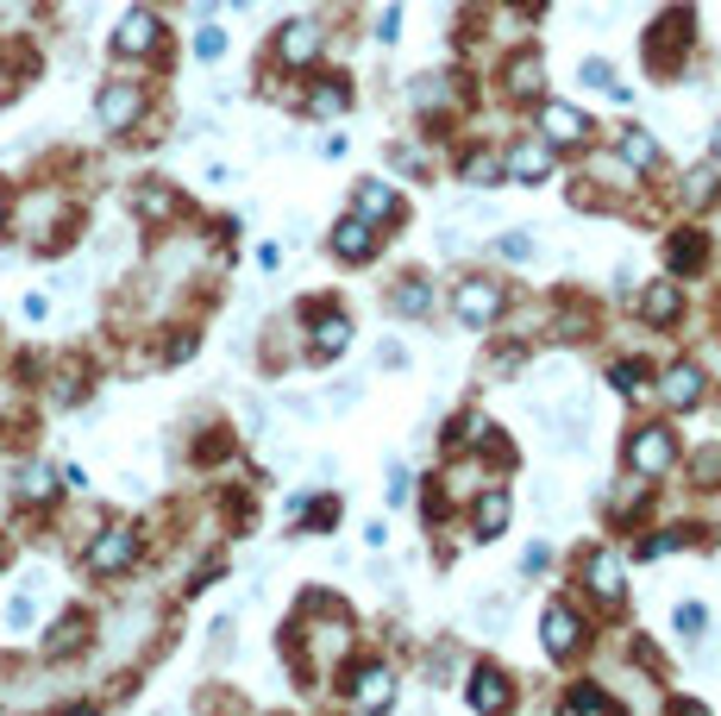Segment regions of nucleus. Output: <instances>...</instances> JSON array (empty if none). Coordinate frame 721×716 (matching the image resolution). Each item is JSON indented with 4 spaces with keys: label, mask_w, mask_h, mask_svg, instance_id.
Returning <instances> with one entry per match:
<instances>
[{
    "label": "nucleus",
    "mask_w": 721,
    "mask_h": 716,
    "mask_svg": "<svg viewBox=\"0 0 721 716\" xmlns=\"http://www.w3.org/2000/svg\"><path fill=\"white\" fill-rule=\"evenodd\" d=\"M139 553H145V535L132 522H107V528H95V535L82 540V572L107 585V578H125L139 565Z\"/></svg>",
    "instance_id": "f257e3e1"
},
{
    "label": "nucleus",
    "mask_w": 721,
    "mask_h": 716,
    "mask_svg": "<svg viewBox=\"0 0 721 716\" xmlns=\"http://www.w3.org/2000/svg\"><path fill=\"white\" fill-rule=\"evenodd\" d=\"M95 120L100 132H132L139 120H145V82H132V76H113V82H100L95 88Z\"/></svg>",
    "instance_id": "f03ea898"
},
{
    "label": "nucleus",
    "mask_w": 721,
    "mask_h": 716,
    "mask_svg": "<svg viewBox=\"0 0 721 716\" xmlns=\"http://www.w3.org/2000/svg\"><path fill=\"white\" fill-rule=\"evenodd\" d=\"M113 57H125V63H139V57H157V45H164V20H157V7H125L120 20H113Z\"/></svg>",
    "instance_id": "7ed1b4c3"
},
{
    "label": "nucleus",
    "mask_w": 721,
    "mask_h": 716,
    "mask_svg": "<svg viewBox=\"0 0 721 716\" xmlns=\"http://www.w3.org/2000/svg\"><path fill=\"white\" fill-rule=\"evenodd\" d=\"M672 460H677V440H672V428H634L627 434V465L640 472V478H659V472H672Z\"/></svg>",
    "instance_id": "20e7f679"
},
{
    "label": "nucleus",
    "mask_w": 721,
    "mask_h": 716,
    "mask_svg": "<svg viewBox=\"0 0 721 716\" xmlns=\"http://www.w3.org/2000/svg\"><path fill=\"white\" fill-rule=\"evenodd\" d=\"M176 214H182V195H176L170 182H157V177L132 182V220L139 227H170Z\"/></svg>",
    "instance_id": "39448f33"
},
{
    "label": "nucleus",
    "mask_w": 721,
    "mask_h": 716,
    "mask_svg": "<svg viewBox=\"0 0 721 716\" xmlns=\"http://www.w3.org/2000/svg\"><path fill=\"white\" fill-rule=\"evenodd\" d=\"M88 635H95V622H88V616L82 610H63L57 616V622H50V635L38 641V660H75V654H82V647H88Z\"/></svg>",
    "instance_id": "423d86ee"
},
{
    "label": "nucleus",
    "mask_w": 721,
    "mask_h": 716,
    "mask_svg": "<svg viewBox=\"0 0 721 716\" xmlns=\"http://www.w3.org/2000/svg\"><path fill=\"white\" fill-rule=\"evenodd\" d=\"M57 497H63V478H57L50 465H20V472H13V503H20V510H50Z\"/></svg>",
    "instance_id": "0eeeda50"
},
{
    "label": "nucleus",
    "mask_w": 721,
    "mask_h": 716,
    "mask_svg": "<svg viewBox=\"0 0 721 716\" xmlns=\"http://www.w3.org/2000/svg\"><path fill=\"white\" fill-rule=\"evenodd\" d=\"M496 314H502V283H483V277L458 283V321H465L471 333H483Z\"/></svg>",
    "instance_id": "6e6552de"
},
{
    "label": "nucleus",
    "mask_w": 721,
    "mask_h": 716,
    "mask_svg": "<svg viewBox=\"0 0 721 716\" xmlns=\"http://www.w3.org/2000/svg\"><path fill=\"white\" fill-rule=\"evenodd\" d=\"M276 57H283L289 70H308V63L321 57V26H314V20H289V26L276 32Z\"/></svg>",
    "instance_id": "1a4fd4ad"
},
{
    "label": "nucleus",
    "mask_w": 721,
    "mask_h": 716,
    "mask_svg": "<svg viewBox=\"0 0 721 716\" xmlns=\"http://www.w3.org/2000/svg\"><path fill=\"white\" fill-rule=\"evenodd\" d=\"M540 127H546V145H584V139L597 132L572 102H546V107H540Z\"/></svg>",
    "instance_id": "9d476101"
},
{
    "label": "nucleus",
    "mask_w": 721,
    "mask_h": 716,
    "mask_svg": "<svg viewBox=\"0 0 721 716\" xmlns=\"http://www.w3.org/2000/svg\"><path fill=\"white\" fill-rule=\"evenodd\" d=\"M546 177H552V145L546 139H521V145L508 152V182H527V189H533V182H546Z\"/></svg>",
    "instance_id": "9b49d317"
},
{
    "label": "nucleus",
    "mask_w": 721,
    "mask_h": 716,
    "mask_svg": "<svg viewBox=\"0 0 721 716\" xmlns=\"http://www.w3.org/2000/svg\"><path fill=\"white\" fill-rule=\"evenodd\" d=\"M396 697V672L389 666H358V679H351V704L358 711H383Z\"/></svg>",
    "instance_id": "f8f14e48"
},
{
    "label": "nucleus",
    "mask_w": 721,
    "mask_h": 716,
    "mask_svg": "<svg viewBox=\"0 0 721 716\" xmlns=\"http://www.w3.org/2000/svg\"><path fill=\"white\" fill-rule=\"evenodd\" d=\"M333 252L346 258V264H364V258L376 252V227L364 220V214H351V220H339V227H333Z\"/></svg>",
    "instance_id": "ddd939ff"
},
{
    "label": "nucleus",
    "mask_w": 721,
    "mask_h": 716,
    "mask_svg": "<svg viewBox=\"0 0 721 716\" xmlns=\"http://www.w3.org/2000/svg\"><path fill=\"white\" fill-rule=\"evenodd\" d=\"M38 622V578H25L20 590H7V604H0V635H25Z\"/></svg>",
    "instance_id": "4468645a"
},
{
    "label": "nucleus",
    "mask_w": 721,
    "mask_h": 716,
    "mask_svg": "<svg viewBox=\"0 0 721 716\" xmlns=\"http://www.w3.org/2000/svg\"><path fill=\"white\" fill-rule=\"evenodd\" d=\"M659 396H665L672 409H697L702 403V371L697 365H672V371L659 378Z\"/></svg>",
    "instance_id": "2eb2a0df"
},
{
    "label": "nucleus",
    "mask_w": 721,
    "mask_h": 716,
    "mask_svg": "<svg viewBox=\"0 0 721 716\" xmlns=\"http://www.w3.org/2000/svg\"><path fill=\"white\" fill-rule=\"evenodd\" d=\"M465 697H471V711H508V679H502L496 666H477L471 672V685H465Z\"/></svg>",
    "instance_id": "dca6fc26"
},
{
    "label": "nucleus",
    "mask_w": 721,
    "mask_h": 716,
    "mask_svg": "<svg viewBox=\"0 0 721 716\" xmlns=\"http://www.w3.org/2000/svg\"><path fill=\"white\" fill-rule=\"evenodd\" d=\"M584 578H590V590H597L602 604H615V597H622V560H615L609 547H597V553L584 560Z\"/></svg>",
    "instance_id": "f3484780"
},
{
    "label": "nucleus",
    "mask_w": 721,
    "mask_h": 716,
    "mask_svg": "<svg viewBox=\"0 0 721 716\" xmlns=\"http://www.w3.org/2000/svg\"><path fill=\"white\" fill-rule=\"evenodd\" d=\"M577 641H584V635H577V616L565 610V604H552V610H546V654H552V660H572Z\"/></svg>",
    "instance_id": "a211bd4d"
},
{
    "label": "nucleus",
    "mask_w": 721,
    "mask_h": 716,
    "mask_svg": "<svg viewBox=\"0 0 721 716\" xmlns=\"http://www.w3.org/2000/svg\"><path fill=\"white\" fill-rule=\"evenodd\" d=\"M640 314H647L652 327H672L677 314H684V289L677 283H652L647 296H640Z\"/></svg>",
    "instance_id": "6ab92c4d"
},
{
    "label": "nucleus",
    "mask_w": 721,
    "mask_h": 716,
    "mask_svg": "<svg viewBox=\"0 0 721 716\" xmlns=\"http://www.w3.org/2000/svg\"><path fill=\"white\" fill-rule=\"evenodd\" d=\"M471 522H477V540H496L502 528H508V490H483V497H477V510H471Z\"/></svg>",
    "instance_id": "aec40b11"
},
{
    "label": "nucleus",
    "mask_w": 721,
    "mask_h": 716,
    "mask_svg": "<svg viewBox=\"0 0 721 716\" xmlns=\"http://www.w3.org/2000/svg\"><path fill=\"white\" fill-rule=\"evenodd\" d=\"M351 346V321L333 308V314H314V353L321 358H339Z\"/></svg>",
    "instance_id": "412c9836"
},
{
    "label": "nucleus",
    "mask_w": 721,
    "mask_h": 716,
    "mask_svg": "<svg viewBox=\"0 0 721 716\" xmlns=\"http://www.w3.org/2000/svg\"><path fill=\"white\" fill-rule=\"evenodd\" d=\"M396 189H389V182H364V189H358V214H364V220H396Z\"/></svg>",
    "instance_id": "4be33fe9"
},
{
    "label": "nucleus",
    "mask_w": 721,
    "mask_h": 716,
    "mask_svg": "<svg viewBox=\"0 0 721 716\" xmlns=\"http://www.w3.org/2000/svg\"><path fill=\"white\" fill-rule=\"evenodd\" d=\"M389 308H396V314H408V321H421V314H433V283H401L396 296H389Z\"/></svg>",
    "instance_id": "5701e85b"
},
{
    "label": "nucleus",
    "mask_w": 721,
    "mask_h": 716,
    "mask_svg": "<svg viewBox=\"0 0 721 716\" xmlns=\"http://www.w3.org/2000/svg\"><path fill=\"white\" fill-rule=\"evenodd\" d=\"M508 95H540V57H515L508 63Z\"/></svg>",
    "instance_id": "b1692460"
},
{
    "label": "nucleus",
    "mask_w": 721,
    "mask_h": 716,
    "mask_svg": "<svg viewBox=\"0 0 721 716\" xmlns=\"http://www.w3.org/2000/svg\"><path fill=\"white\" fill-rule=\"evenodd\" d=\"M622 157L634 164V170H652V164H659V145H652L647 132L634 127V132H622Z\"/></svg>",
    "instance_id": "393cba45"
},
{
    "label": "nucleus",
    "mask_w": 721,
    "mask_h": 716,
    "mask_svg": "<svg viewBox=\"0 0 721 716\" xmlns=\"http://www.w3.org/2000/svg\"><path fill=\"white\" fill-rule=\"evenodd\" d=\"M465 182H471V189H490V182H502V164H496L490 152L465 157Z\"/></svg>",
    "instance_id": "a878e982"
},
{
    "label": "nucleus",
    "mask_w": 721,
    "mask_h": 716,
    "mask_svg": "<svg viewBox=\"0 0 721 716\" xmlns=\"http://www.w3.org/2000/svg\"><path fill=\"white\" fill-rule=\"evenodd\" d=\"M684 202H690V207L716 202V170H690V177H684Z\"/></svg>",
    "instance_id": "bb28decb"
},
{
    "label": "nucleus",
    "mask_w": 721,
    "mask_h": 716,
    "mask_svg": "<svg viewBox=\"0 0 721 716\" xmlns=\"http://www.w3.org/2000/svg\"><path fill=\"white\" fill-rule=\"evenodd\" d=\"M672 264L677 271H702V239L697 232H677L672 239Z\"/></svg>",
    "instance_id": "cd10ccee"
},
{
    "label": "nucleus",
    "mask_w": 721,
    "mask_h": 716,
    "mask_svg": "<svg viewBox=\"0 0 721 716\" xmlns=\"http://www.w3.org/2000/svg\"><path fill=\"white\" fill-rule=\"evenodd\" d=\"M346 88H339V82H321V88H314V95H308V107H314V114H346Z\"/></svg>",
    "instance_id": "c85d7f7f"
},
{
    "label": "nucleus",
    "mask_w": 721,
    "mask_h": 716,
    "mask_svg": "<svg viewBox=\"0 0 721 716\" xmlns=\"http://www.w3.org/2000/svg\"><path fill=\"white\" fill-rule=\"evenodd\" d=\"M195 57H201V63H220V57H226V32L220 26H201L195 32Z\"/></svg>",
    "instance_id": "c756f323"
},
{
    "label": "nucleus",
    "mask_w": 721,
    "mask_h": 716,
    "mask_svg": "<svg viewBox=\"0 0 721 716\" xmlns=\"http://www.w3.org/2000/svg\"><path fill=\"white\" fill-rule=\"evenodd\" d=\"M565 711H597V716H609L615 711V704H609V697H602V691H590V685H577L572 697H565Z\"/></svg>",
    "instance_id": "7c9ffc66"
},
{
    "label": "nucleus",
    "mask_w": 721,
    "mask_h": 716,
    "mask_svg": "<svg viewBox=\"0 0 721 716\" xmlns=\"http://www.w3.org/2000/svg\"><path fill=\"white\" fill-rule=\"evenodd\" d=\"M672 622H677V635H690V641H697L709 616H702V604H677V610H672Z\"/></svg>",
    "instance_id": "2f4dec72"
},
{
    "label": "nucleus",
    "mask_w": 721,
    "mask_h": 716,
    "mask_svg": "<svg viewBox=\"0 0 721 716\" xmlns=\"http://www.w3.org/2000/svg\"><path fill=\"white\" fill-rule=\"evenodd\" d=\"M609 378H615V390H627V396H634V390H647V365L634 358V365H615Z\"/></svg>",
    "instance_id": "473e14b6"
},
{
    "label": "nucleus",
    "mask_w": 721,
    "mask_h": 716,
    "mask_svg": "<svg viewBox=\"0 0 721 716\" xmlns=\"http://www.w3.org/2000/svg\"><path fill=\"white\" fill-rule=\"evenodd\" d=\"M577 76L590 82V88H615V70H609L602 57H584V63H577Z\"/></svg>",
    "instance_id": "72a5a7b5"
},
{
    "label": "nucleus",
    "mask_w": 721,
    "mask_h": 716,
    "mask_svg": "<svg viewBox=\"0 0 721 716\" xmlns=\"http://www.w3.org/2000/svg\"><path fill=\"white\" fill-rule=\"evenodd\" d=\"M414 107H446V82L421 76V82H414Z\"/></svg>",
    "instance_id": "f704fd0d"
},
{
    "label": "nucleus",
    "mask_w": 721,
    "mask_h": 716,
    "mask_svg": "<svg viewBox=\"0 0 721 716\" xmlns=\"http://www.w3.org/2000/svg\"><path fill=\"white\" fill-rule=\"evenodd\" d=\"M496 252H502V258H533V239H527V232H502Z\"/></svg>",
    "instance_id": "c9c22d12"
},
{
    "label": "nucleus",
    "mask_w": 721,
    "mask_h": 716,
    "mask_svg": "<svg viewBox=\"0 0 721 716\" xmlns=\"http://www.w3.org/2000/svg\"><path fill=\"white\" fill-rule=\"evenodd\" d=\"M376 38H383V45H396V38H401V7H383V20H376Z\"/></svg>",
    "instance_id": "e433bc0d"
},
{
    "label": "nucleus",
    "mask_w": 721,
    "mask_h": 716,
    "mask_svg": "<svg viewBox=\"0 0 721 716\" xmlns=\"http://www.w3.org/2000/svg\"><path fill=\"white\" fill-rule=\"evenodd\" d=\"M697 478H702V485H716V478H721V453H702V460H697Z\"/></svg>",
    "instance_id": "4c0bfd02"
},
{
    "label": "nucleus",
    "mask_w": 721,
    "mask_h": 716,
    "mask_svg": "<svg viewBox=\"0 0 721 716\" xmlns=\"http://www.w3.org/2000/svg\"><path fill=\"white\" fill-rule=\"evenodd\" d=\"M57 478H63V490H88V472H82V465H63Z\"/></svg>",
    "instance_id": "58836bf2"
},
{
    "label": "nucleus",
    "mask_w": 721,
    "mask_h": 716,
    "mask_svg": "<svg viewBox=\"0 0 721 716\" xmlns=\"http://www.w3.org/2000/svg\"><path fill=\"white\" fill-rule=\"evenodd\" d=\"M552 560V553H546V547H540V540H533V547H527V553H521V572H540V565H546Z\"/></svg>",
    "instance_id": "ea45409f"
},
{
    "label": "nucleus",
    "mask_w": 721,
    "mask_h": 716,
    "mask_svg": "<svg viewBox=\"0 0 721 716\" xmlns=\"http://www.w3.org/2000/svg\"><path fill=\"white\" fill-rule=\"evenodd\" d=\"M20 308H25V321H45V314H50V302H45V296H25Z\"/></svg>",
    "instance_id": "a19ab883"
},
{
    "label": "nucleus",
    "mask_w": 721,
    "mask_h": 716,
    "mask_svg": "<svg viewBox=\"0 0 721 716\" xmlns=\"http://www.w3.org/2000/svg\"><path fill=\"white\" fill-rule=\"evenodd\" d=\"M7 220H13V189L0 182V239H7Z\"/></svg>",
    "instance_id": "79ce46f5"
},
{
    "label": "nucleus",
    "mask_w": 721,
    "mask_h": 716,
    "mask_svg": "<svg viewBox=\"0 0 721 716\" xmlns=\"http://www.w3.org/2000/svg\"><path fill=\"white\" fill-rule=\"evenodd\" d=\"M709 145H716V157H721V127H716V139H709Z\"/></svg>",
    "instance_id": "37998d69"
},
{
    "label": "nucleus",
    "mask_w": 721,
    "mask_h": 716,
    "mask_svg": "<svg viewBox=\"0 0 721 716\" xmlns=\"http://www.w3.org/2000/svg\"><path fill=\"white\" fill-rule=\"evenodd\" d=\"M232 7H251V0H232Z\"/></svg>",
    "instance_id": "c03bdc74"
}]
</instances>
